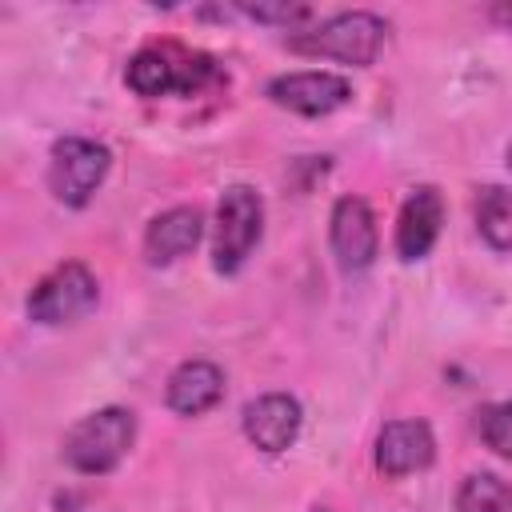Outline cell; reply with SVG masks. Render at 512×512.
<instances>
[{"mask_svg":"<svg viewBox=\"0 0 512 512\" xmlns=\"http://www.w3.org/2000/svg\"><path fill=\"white\" fill-rule=\"evenodd\" d=\"M132 440H136V416L128 408H100L68 428L60 456L68 468L84 476H104L128 456Z\"/></svg>","mask_w":512,"mask_h":512,"instance_id":"cell-3","label":"cell"},{"mask_svg":"<svg viewBox=\"0 0 512 512\" xmlns=\"http://www.w3.org/2000/svg\"><path fill=\"white\" fill-rule=\"evenodd\" d=\"M264 236V204L248 184L224 188L216 204V240H212V264L216 272H240L252 248Z\"/></svg>","mask_w":512,"mask_h":512,"instance_id":"cell-4","label":"cell"},{"mask_svg":"<svg viewBox=\"0 0 512 512\" xmlns=\"http://www.w3.org/2000/svg\"><path fill=\"white\" fill-rule=\"evenodd\" d=\"M476 432H480V440H484L496 456L512 460V400L484 404V408L476 412Z\"/></svg>","mask_w":512,"mask_h":512,"instance_id":"cell-16","label":"cell"},{"mask_svg":"<svg viewBox=\"0 0 512 512\" xmlns=\"http://www.w3.org/2000/svg\"><path fill=\"white\" fill-rule=\"evenodd\" d=\"M240 12L252 16V20H260V24H284V28H292V24H300V20L312 16L308 4H244Z\"/></svg>","mask_w":512,"mask_h":512,"instance_id":"cell-17","label":"cell"},{"mask_svg":"<svg viewBox=\"0 0 512 512\" xmlns=\"http://www.w3.org/2000/svg\"><path fill=\"white\" fill-rule=\"evenodd\" d=\"M200 236H204V216L196 208H188V204L168 208V212H160L148 224V232H144V256L156 268L160 264H172V260L188 256L200 244Z\"/></svg>","mask_w":512,"mask_h":512,"instance_id":"cell-12","label":"cell"},{"mask_svg":"<svg viewBox=\"0 0 512 512\" xmlns=\"http://www.w3.org/2000/svg\"><path fill=\"white\" fill-rule=\"evenodd\" d=\"M476 232L484 236L488 248L512 252V188L488 184L476 200Z\"/></svg>","mask_w":512,"mask_h":512,"instance_id":"cell-14","label":"cell"},{"mask_svg":"<svg viewBox=\"0 0 512 512\" xmlns=\"http://www.w3.org/2000/svg\"><path fill=\"white\" fill-rule=\"evenodd\" d=\"M268 100L296 116H328L352 100V84L340 72H324V68L284 72L268 84Z\"/></svg>","mask_w":512,"mask_h":512,"instance_id":"cell-7","label":"cell"},{"mask_svg":"<svg viewBox=\"0 0 512 512\" xmlns=\"http://www.w3.org/2000/svg\"><path fill=\"white\" fill-rule=\"evenodd\" d=\"M508 168H512V144H508Z\"/></svg>","mask_w":512,"mask_h":512,"instance_id":"cell-19","label":"cell"},{"mask_svg":"<svg viewBox=\"0 0 512 512\" xmlns=\"http://www.w3.org/2000/svg\"><path fill=\"white\" fill-rule=\"evenodd\" d=\"M328 240H332V256L344 272H364L372 268L376 252H380V236H376V216L368 208V200L360 196H340L332 204V220H328Z\"/></svg>","mask_w":512,"mask_h":512,"instance_id":"cell-8","label":"cell"},{"mask_svg":"<svg viewBox=\"0 0 512 512\" xmlns=\"http://www.w3.org/2000/svg\"><path fill=\"white\" fill-rule=\"evenodd\" d=\"M220 72L216 64L204 56V52H188L180 44H148L140 48L128 68H124V80L136 96L144 100H156V96H192L200 92L204 84H212Z\"/></svg>","mask_w":512,"mask_h":512,"instance_id":"cell-1","label":"cell"},{"mask_svg":"<svg viewBox=\"0 0 512 512\" xmlns=\"http://www.w3.org/2000/svg\"><path fill=\"white\" fill-rule=\"evenodd\" d=\"M224 396V372L212 360H184L172 376H168V408L180 416H200L208 408H216Z\"/></svg>","mask_w":512,"mask_h":512,"instance_id":"cell-13","label":"cell"},{"mask_svg":"<svg viewBox=\"0 0 512 512\" xmlns=\"http://www.w3.org/2000/svg\"><path fill=\"white\" fill-rule=\"evenodd\" d=\"M300 420H304L300 400L288 396V392H264V396H256V400L244 404V436L260 452H268V456L288 452L296 444Z\"/></svg>","mask_w":512,"mask_h":512,"instance_id":"cell-9","label":"cell"},{"mask_svg":"<svg viewBox=\"0 0 512 512\" xmlns=\"http://www.w3.org/2000/svg\"><path fill=\"white\" fill-rule=\"evenodd\" d=\"M100 300V284L96 276L80 264V260H64L56 264L28 296V316L36 324H72L80 316H88Z\"/></svg>","mask_w":512,"mask_h":512,"instance_id":"cell-6","label":"cell"},{"mask_svg":"<svg viewBox=\"0 0 512 512\" xmlns=\"http://www.w3.org/2000/svg\"><path fill=\"white\" fill-rule=\"evenodd\" d=\"M440 224H444V196L432 184L412 188L396 216V256L408 264L424 260L440 240Z\"/></svg>","mask_w":512,"mask_h":512,"instance_id":"cell-11","label":"cell"},{"mask_svg":"<svg viewBox=\"0 0 512 512\" xmlns=\"http://www.w3.org/2000/svg\"><path fill=\"white\" fill-rule=\"evenodd\" d=\"M492 20L512 32V0H508V4H492Z\"/></svg>","mask_w":512,"mask_h":512,"instance_id":"cell-18","label":"cell"},{"mask_svg":"<svg viewBox=\"0 0 512 512\" xmlns=\"http://www.w3.org/2000/svg\"><path fill=\"white\" fill-rule=\"evenodd\" d=\"M432 456H436V440L424 420H388L376 436V468L392 480L424 472Z\"/></svg>","mask_w":512,"mask_h":512,"instance_id":"cell-10","label":"cell"},{"mask_svg":"<svg viewBox=\"0 0 512 512\" xmlns=\"http://www.w3.org/2000/svg\"><path fill=\"white\" fill-rule=\"evenodd\" d=\"M312 512H328V508H312Z\"/></svg>","mask_w":512,"mask_h":512,"instance_id":"cell-20","label":"cell"},{"mask_svg":"<svg viewBox=\"0 0 512 512\" xmlns=\"http://www.w3.org/2000/svg\"><path fill=\"white\" fill-rule=\"evenodd\" d=\"M388 24L376 12H340L320 20L312 32H296L288 36V48L300 56H324V60H340V64H372L384 48Z\"/></svg>","mask_w":512,"mask_h":512,"instance_id":"cell-2","label":"cell"},{"mask_svg":"<svg viewBox=\"0 0 512 512\" xmlns=\"http://www.w3.org/2000/svg\"><path fill=\"white\" fill-rule=\"evenodd\" d=\"M108 168H112V156L104 144L84 140V136H60L52 144V164H48L52 196L68 208H84L92 192L104 184Z\"/></svg>","mask_w":512,"mask_h":512,"instance_id":"cell-5","label":"cell"},{"mask_svg":"<svg viewBox=\"0 0 512 512\" xmlns=\"http://www.w3.org/2000/svg\"><path fill=\"white\" fill-rule=\"evenodd\" d=\"M456 512H512V488L496 472H472L456 492Z\"/></svg>","mask_w":512,"mask_h":512,"instance_id":"cell-15","label":"cell"}]
</instances>
